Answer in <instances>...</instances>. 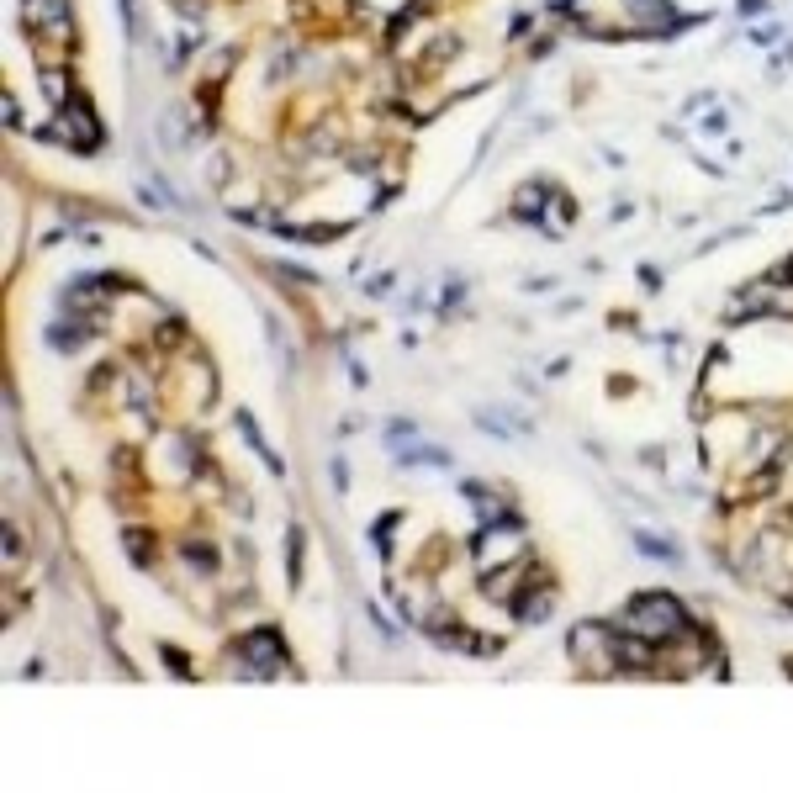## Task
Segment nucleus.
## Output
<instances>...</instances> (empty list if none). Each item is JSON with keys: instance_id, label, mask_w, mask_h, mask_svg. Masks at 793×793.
I'll list each match as a JSON object with an SVG mask.
<instances>
[{"instance_id": "7", "label": "nucleus", "mask_w": 793, "mask_h": 793, "mask_svg": "<svg viewBox=\"0 0 793 793\" xmlns=\"http://www.w3.org/2000/svg\"><path fill=\"white\" fill-rule=\"evenodd\" d=\"M43 90H48L53 106H69V75L64 69H43Z\"/></svg>"}, {"instance_id": "6", "label": "nucleus", "mask_w": 793, "mask_h": 793, "mask_svg": "<svg viewBox=\"0 0 793 793\" xmlns=\"http://www.w3.org/2000/svg\"><path fill=\"white\" fill-rule=\"evenodd\" d=\"M244 656H249V661H260V667H275V661H281V645H275V635H270V630H260L254 640H244Z\"/></svg>"}, {"instance_id": "2", "label": "nucleus", "mask_w": 793, "mask_h": 793, "mask_svg": "<svg viewBox=\"0 0 793 793\" xmlns=\"http://www.w3.org/2000/svg\"><path fill=\"white\" fill-rule=\"evenodd\" d=\"M27 22H32V38L69 53L75 48V16H69V0H27Z\"/></svg>"}, {"instance_id": "3", "label": "nucleus", "mask_w": 793, "mask_h": 793, "mask_svg": "<svg viewBox=\"0 0 793 793\" xmlns=\"http://www.w3.org/2000/svg\"><path fill=\"white\" fill-rule=\"evenodd\" d=\"M571 656H577L593 677H614L624 667V661H619V635L598 630V624H587V630L571 635Z\"/></svg>"}, {"instance_id": "1", "label": "nucleus", "mask_w": 793, "mask_h": 793, "mask_svg": "<svg viewBox=\"0 0 793 793\" xmlns=\"http://www.w3.org/2000/svg\"><path fill=\"white\" fill-rule=\"evenodd\" d=\"M619 630H630V635L651 640V645H667V640H688V635H693V630H688V614H682V603H677L672 593H645V598H635V603L619 614Z\"/></svg>"}, {"instance_id": "5", "label": "nucleus", "mask_w": 793, "mask_h": 793, "mask_svg": "<svg viewBox=\"0 0 793 793\" xmlns=\"http://www.w3.org/2000/svg\"><path fill=\"white\" fill-rule=\"evenodd\" d=\"M59 127H64V143H75V149H96L101 143V127H96V117L85 112V106L75 101V106H59Z\"/></svg>"}, {"instance_id": "4", "label": "nucleus", "mask_w": 793, "mask_h": 793, "mask_svg": "<svg viewBox=\"0 0 793 793\" xmlns=\"http://www.w3.org/2000/svg\"><path fill=\"white\" fill-rule=\"evenodd\" d=\"M524 529L513 519H497V529H482V540H476V566L492 571V566H513L524 561Z\"/></svg>"}]
</instances>
